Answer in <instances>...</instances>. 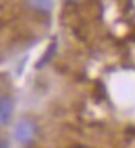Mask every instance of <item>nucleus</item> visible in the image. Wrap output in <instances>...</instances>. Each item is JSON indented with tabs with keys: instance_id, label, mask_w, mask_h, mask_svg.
<instances>
[{
	"instance_id": "5",
	"label": "nucleus",
	"mask_w": 135,
	"mask_h": 148,
	"mask_svg": "<svg viewBox=\"0 0 135 148\" xmlns=\"http://www.w3.org/2000/svg\"><path fill=\"white\" fill-rule=\"evenodd\" d=\"M0 148H8V143H7V140L0 138Z\"/></svg>"
},
{
	"instance_id": "3",
	"label": "nucleus",
	"mask_w": 135,
	"mask_h": 148,
	"mask_svg": "<svg viewBox=\"0 0 135 148\" xmlns=\"http://www.w3.org/2000/svg\"><path fill=\"white\" fill-rule=\"evenodd\" d=\"M28 3L33 10L41 13H48L53 8V0H28Z\"/></svg>"
},
{
	"instance_id": "1",
	"label": "nucleus",
	"mask_w": 135,
	"mask_h": 148,
	"mask_svg": "<svg viewBox=\"0 0 135 148\" xmlns=\"http://www.w3.org/2000/svg\"><path fill=\"white\" fill-rule=\"evenodd\" d=\"M37 137V123L30 119H23L15 127V138L21 145H30Z\"/></svg>"
},
{
	"instance_id": "2",
	"label": "nucleus",
	"mask_w": 135,
	"mask_h": 148,
	"mask_svg": "<svg viewBox=\"0 0 135 148\" xmlns=\"http://www.w3.org/2000/svg\"><path fill=\"white\" fill-rule=\"evenodd\" d=\"M13 114V104L12 99H8L7 95H0V125L8 123Z\"/></svg>"
},
{
	"instance_id": "4",
	"label": "nucleus",
	"mask_w": 135,
	"mask_h": 148,
	"mask_svg": "<svg viewBox=\"0 0 135 148\" xmlns=\"http://www.w3.org/2000/svg\"><path fill=\"white\" fill-rule=\"evenodd\" d=\"M54 48H56V45L53 43L51 46H50V49H46V53H45V56H43V58L40 59V63H38V66H37V68H43V66H45V63L51 59V56L54 54Z\"/></svg>"
}]
</instances>
